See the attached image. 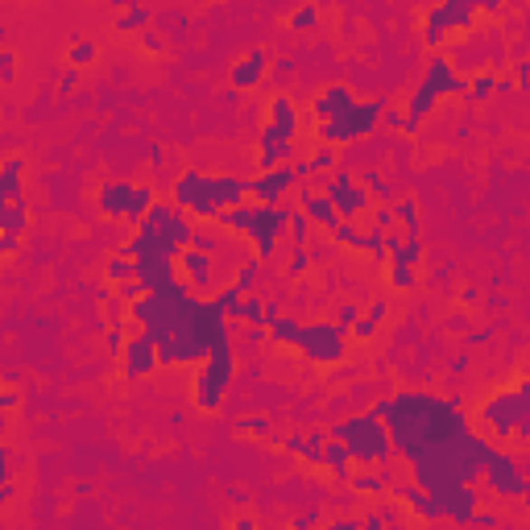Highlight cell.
<instances>
[{"instance_id": "cell-45", "label": "cell", "mask_w": 530, "mask_h": 530, "mask_svg": "<svg viewBox=\"0 0 530 530\" xmlns=\"http://www.w3.org/2000/svg\"><path fill=\"white\" fill-rule=\"evenodd\" d=\"M120 348H125V327L112 324V327H109V353H112V356H120Z\"/></svg>"}, {"instance_id": "cell-50", "label": "cell", "mask_w": 530, "mask_h": 530, "mask_svg": "<svg viewBox=\"0 0 530 530\" xmlns=\"http://www.w3.org/2000/svg\"><path fill=\"white\" fill-rule=\"evenodd\" d=\"M282 448H286V452H303V435H286V440H282Z\"/></svg>"}, {"instance_id": "cell-22", "label": "cell", "mask_w": 530, "mask_h": 530, "mask_svg": "<svg viewBox=\"0 0 530 530\" xmlns=\"http://www.w3.org/2000/svg\"><path fill=\"white\" fill-rule=\"evenodd\" d=\"M319 468H327V472H332V481L344 485V481H348V472H353V456H348V448H344L340 440H332V435H327L324 452H319Z\"/></svg>"}, {"instance_id": "cell-10", "label": "cell", "mask_w": 530, "mask_h": 530, "mask_svg": "<svg viewBox=\"0 0 530 530\" xmlns=\"http://www.w3.org/2000/svg\"><path fill=\"white\" fill-rule=\"evenodd\" d=\"M232 377H236V348H232V340H228V344L212 348V353L199 361L195 385H191L199 411H220L224 398H228V390H232Z\"/></svg>"}, {"instance_id": "cell-14", "label": "cell", "mask_w": 530, "mask_h": 530, "mask_svg": "<svg viewBox=\"0 0 530 530\" xmlns=\"http://www.w3.org/2000/svg\"><path fill=\"white\" fill-rule=\"evenodd\" d=\"M481 481L489 485L497 497H526L530 493V481H526V472H522V464L514 460L510 452H501V448H489L485 468H481Z\"/></svg>"}, {"instance_id": "cell-37", "label": "cell", "mask_w": 530, "mask_h": 530, "mask_svg": "<svg viewBox=\"0 0 530 530\" xmlns=\"http://www.w3.org/2000/svg\"><path fill=\"white\" fill-rule=\"evenodd\" d=\"M307 270H311V253H307V245H290V261H286V274H290V278H303Z\"/></svg>"}, {"instance_id": "cell-24", "label": "cell", "mask_w": 530, "mask_h": 530, "mask_svg": "<svg viewBox=\"0 0 530 530\" xmlns=\"http://www.w3.org/2000/svg\"><path fill=\"white\" fill-rule=\"evenodd\" d=\"M385 315H390V303H385V298H374V303H369V311L356 315V324L348 327V332H353L356 340H374L377 327L385 324Z\"/></svg>"}, {"instance_id": "cell-25", "label": "cell", "mask_w": 530, "mask_h": 530, "mask_svg": "<svg viewBox=\"0 0 530 530\" xmlns=\"http://www.w3.org/2000/svg\"><path fill=\"white\" fill-rule=\"evenodd\" d=\"M385 282H390L393 290H414V286H419V265L385 261Z\"/></svg>"}, {"instance_id": "cell-44", "label": "cell", "mask_w": 530, "mask_h": 530, "mask_svg": "<svg viewBox=\"0 0 530 530\" xmlns=\"http://www.w3.org/2000/svg\"><path fill=\"white\" fill-rule=\"evenodd\" d=\"M356 315H361V303H344L340 311H336V324H340V327H353Z\"/></svg>"}, {"instance_id": "cell-8", "label": "cell", "mask_w": 530, "mask_h": 530, "mask_svg": "<svg viewBox=\"0 0 530 530\" xmlns=\"http://www.w3.org/2000/svg\"><path fill=\"white\" fill-rule=\"evenodd\" d=\"M477 419H481V431L493 435V440H510V435L526 440L530 435V382L522 377L514 390L489 393L481 402V411H477Z\"/></svg>"}, {"instance_id": "cell-51", "label": "cell", "mask_w": 530, "mask_h": 530, "mask_svg": "<svg viewBox=\"0 0 530 530\" xmlns=\"http://www.w3.org/2000/svg\"><path fill=\"white\" fill-rule=\"evenodd\" d=\"M109 5H112V0H109Z\"/></svg>"}, {"instance_id": "cell-11", "label": "cell", "mask_w": 530, "mask_h": 530, "mask_svg": "<svg viewBox=\"0 0 530 530\" xmlns=\"http://www.w3.org/2000/svg\"><path fill=\"white\" fill-rule=\"evenodd\" d=\"M501 5H506V0H440V5L427 13V21H422V42H427V46H443L448 33L472 30V21H477L481 9L501 13Z\"/></svg>"}, {"instance_id": "cell-31", "label": "cell", "mask_w": 530, "mask_h": 530, "mask_svg": "<svg viewBox=\"0 0 530 530\" xmlns=\"http://www.w3.org/2000/svg\"><path fill=\"white\" fill-rule=\"evenodd\" d=\"M96 59H99V46H96L91 38H79L75 46L67 50V67H79V71H83V67H91Z\"/></svg>"}, {"instance_id": "cell-4", "label": "cell", "mask_w": 530, "mask_h": 530, "mask_svg": "<svg viewBox=\"0 0 530 530\" xmlns=\"http://www.w3.org/2000/svg\"><path fill=\"white\" fill-rule=\"evenodd\" d=\"M286 220H290V207L282 203H232L224 207L212 224L220 228V232H236V236H245L249 245H253L257 261H274L278 257V245H282V236H286Z\"/></svg>"}, {"instance_id": "cell-46", "label": "cell", "mask_w": 530, "mask_h": 530, "mask_svg": "<svg viewBox=\"0 0 530 530\" xmlns=\"http://www.w3.org/2000/svg\"><path fill=\"white\" fill-rule=\"evenodd\" d=\"M21 406V393L17 390H0V411L9 414V411H17Z\"/></svg>"}, {"instance_id": "cell-6", "label": "cell", "mask_w": 530, "mask_h": 530, "mask_svg": "<svg viewBox=\"0 0 530 530\" xmlns=\"http://www.w3.org/2000/svg\"><path fill=\"white\" fill-rule=\"evenodd\" d=\"M332 440H340L353 456V464H390L393 460V443H390V431H385V422L377 419L374 411H356V414H344L327 427Z\"/></svg>"}, {"instance_id": "cell-28", "label": "cell", "mask_w": 530, "mask_h": 530, "mask_svg": "<svg viewBox=\"0 0 530 530\" xmlns=\"http://www.w3.org/2000/svg\"><path fill=\"white\" fill-rule=\"evenodd\" d=\"M25 228H30V203H25V199H21V203H9L5 220H0V232L25 236Z\"/></svg>"}, {"instance_id": "cell-3", "label": "cell", "mask_w": 530, "mask_h": 530, "mask_svg": "<svg viewBox=\"0 0 530 530\" xmlns=\"http://www.w3.org/2000/svg\"><path fill=\"white\" fill-rule=\"evenodd\" d=\"M249 178L241 175H212V170H183L170 187V203L183 207L191 220H216L224 207L245 203Z\"/></svg>"}, {"instance_id": "cell-1", "label": "cell", "mask_w": 530, "mask_h": 530, "mask_svg": "<svg viewBox=\"0 0 530 530\" xmlns=\"http://www.w3.org/2000/svg\"><path fill=\"white\" fill-rule=\"evenodd\" d=\"M374 414L385 422L393 456L411 464V481L422 493H431L443 522L456 526H497V514H481L485 493L477 489L493 443L452 398H435L422 390L377 398Z\"/></svg>"}, {"instance_id": "cell-15", "label": "cell", "mask_w": 530, "mask_h": 530, "mask_svg": "<svg viewBox=\"0 0 530 530\" xmlns=\"http://www.w3.org/2000/svg\"><path fill=\"white\" fill-rule=\"evenodd\" d=\"M175 265H178V278H183L199 298H207L212 290H216V257L212 253H199V249L183 245L175 257Z\"/></svg>"}, {"instance_id": "cell-49", "label": "cell", "mask_w": 530, "mask_h": 530, "mask_svg": "<svg viewBox=\"0 0 530 530\" xmlns=\"http://www.w3.org/2000/svg\"><path fill=\"white\" fill-rule=\"evenodd\" d=\"M13 497H17V485H13V481H5V485H0V514H5V506H9Z\"/></svg>"}, {"instance_id": "cell-30", "label": "cell", "mask_w": 530, "mask_h": 530, "mask_svg": "<svg viewBox=\"0 0 530 530\" xmlns=\"http://www.w3.org/2000/svg\"><path fill=\"white\" fill-rule=\"evenodd\" d=\"M257 278H261V261H257V257H245V261L232 270V286L241 290V295H249V290H253Z\"/></svg>"}, {"instance_id": "cell-26", "label": "cell", "mask_w": 530, "mask_h": 530, "mask_svg": "<svg viewBox=\"0 0 530 530\" xmlns=\"http://www.w3.org/2000/svg\"><path fill=\"white\" fill-rule=\"evenodd\" d=\"M187 245L199 249V253H212V257H216L220 249H228V232H212V228H199L195 224V232H191Z\"/></svg>"}, {"instance_id": "cell-41", "label": "cell", "mask_w": 530, "mask_h": 530, "mask_svg": "<svg viewBox=\"0 0 530 530\" xmlns=\"http://www.w3.org/2000/svg\"><path fill=\"white\" fill-rule=\"evenodd\" d=\"M236 431H245V435H270V419H265V414H249V419H236Z\"/></svg>"}, {"instance_id": "cell-32", "label": "cell", "mask_w": 530, "mask_h": 530, "mask_svg": "<svg viewBox=\"0 0 530 530\" xmlns=\"http://www.w3.org/2000/svg\"><path fill=\"white\" fill-rule=\"evenodd\" d=\"M117 30H120V33H146V30H149V9H141V5L125 9V13L117 17Z\"/></svg>"}, {"instance_id": "cell-33", "label": "cell", "mask_w": 530, "mask_h": 530, "mask_svg": "<svg viewBox=\"0 0 530 530\" xmlns=\"http://www.w3.org/2000/svg\"><path fill=\"white\" fill-rule=\"evenodd\" d=\"M493 91H497V71L489 67V71H481V75L472 79V83H468V91H464V96H468L472 104H481V99H489Z\"/></svg>"}, {"instance_id": "cell-38", "label": "cell", "mask_w": 530, "mask_h": 530, "mask_svg": "<svg viewBox=\"0 0 530 530\" xmlns=\"http://www.w3.org/2000/svg\"><path fill=\"white\" fill-rule=\"evenodd\" d=\"M364 253L374 257V265H385V232L382 228H369V232H364Z\"/></svg>"}, {"instance_id": "cell-13", "label": "cell", "mask_w": 530, "mask_h": 530, "mask_svg": "<svg viewBox=\"0 0 530 530\" xmlns=\"http://www.w3.org/2000/svg\"><path fill=\"white\" fill-rule=\"evenodd\" d=\"M311 178H319V191H324L327 199H332V207L340 212V220H356V216H364L369 212V191L356 183L348 170H324V175H311Z\"/></svg>"}, {"instance_id": "cell-40", "label": "cell", "mask_w": 530, "mask_h": 530, "mask_svg": "<svg viewBox=\"0 0 530 530\" xmlns=\"http://www.w3.org/2000/svg\"><path fill=\"white\" fill-rule=\"evenodd\" d=\"M324 440H327V431H311V435H303V460L307 464H319V452H324Z\"/></svg>"}, {"instance_id": "cell-35", "label": "cell", "mask_w": 530, "mask_h": 530, "mask_svg": "<svg viewBox=\"0 0 530 530\" xmlns=\"http://www.w3.org/2000/svg\"><path fill=\"white\" fill-rule=\"evenodd\" d=\"M286 236H290V245H307V241H311V220H307L298 207H290V220H286Z\"/></svg>"}, {"instance_id": "cell-29", "label": "cell", "mask_w": 530, "mask_h": 530, "mask_svg": "<svg viewBox=\"0 0 530 530\" xmlns=\"http://www.w3.org/2000/svg\"><path fill=\"white\" fill-rule=\"evenodd\" d=\"M336 241V245H344V249H356V253H364V232L356 228V220H340V224L327 232Z\"/></svg>"}, {"instance_id": "cell-48", "label": "cell", "mask_w": 530, "mask_h": 530, "mask_svg": "<svg viewBox=\"0 0 530 530\" xmlns=\"http://www.w3.org/2000/svg\"><path fill=\"white\" fill-rule=\"evenodd\" d=\"M315 522H324V514H319V510H307V514H298V518H295V526L303 530V526H315Z\"/></svg>"}, {"instance_id": "cell-34", "label": "cell", "mask_w": 530, "mask_h": 530, "mask_svg": "<svg viewBox=\"0 0 530 530\" xmlns=\"http://www.w3.org/2000/svg\"><path fill=\"white\" fill-rule=\"evenodd\" d=\"M104 278H109L112 286L128 282V278H133V257H128V253H117V257H109V261H104Z\"/></svg>"}, {"instance_id": "cell-5", "label": "cell", "mask_w": 530, "mask_h": 530, "mask_svg": "<svg viewBox=\"0 0 530 530\" xmlns=\"http://www.w3.org/2000/svg\"><path fill=\"white\" fill-rule=\"evenodd\" d=\"M265 336L286 348H298L307 364H344L348 356V327L336 319H319V324H298L295 315H278L274 324L265 327Z\"/></svg>"}, {"instance_id": "cell-19", "label": "cell", "mask_w": 530, "mask_h": 530, "mask_svg": "<svg viewBox=\"0 0 530 530\" xmlns=\"http://www.w3.org/2000/svg\"><path fill=\"white\" fill-rule=\"evenodd\" d=\"M265 79H270V54H265L261 46H253L245 59L232 67L228 83H232V91H257V88H265Z\"/></svg>"}, {"instance_id": "cell-2", "label": "cell", "mask_w": 530, "mask_h": 530, "mask_svg": "<svg viewBox=\"0 0 530 530\" xmlns=\"http://www.w3.org/2000/svg\"><path fill=\"white\" fill-rule=\"evenodd\" d=\"M232 340V319L216 307V298H191L187 311L178 315L175 332L157 340V364H199L212 348Z\"/></svg>"}, {"instance_id": "cell-20", "label": "cell", "mask_w": 530, "mask_h": 530, "mask_svg": "<svg viewBox=\"0 0 530 530\" xmlns=\"http://www.w3.org/2000/svg\"><path fill=\"white\" fill-rule=\"evenodd\" d=\"M298 212L311 220V228H324V232H332L340 224V212L332 207V199L319 187H311V183H303V191H298Z\"/></svg>"}, {"instance_id": "cell-27", "label": "cell", "mask_w": 530, "mask_h": 530, "mask_svg": "<svg viewBox=\"0 0 530 530\" xmlns=\"http://www.w3.org/2000/svg\"><path fill=\"white\" fill-rule=\"evenodd\" d=\"M393 224H402V232H411V236H422L419 203H414V199H402V203H393Z\"/></svg>"}, {"instance_id": "cell-39", "label": "cell", "mask_w": 530, "mask_h": 530, "mask_svg": "<svg viewBox=\"0 0 530 530\" xmlns=\"http://www.w3.org/2000/svg\"><path fill=\"white\" fill-rule=\"evenodd\" d=\"M307 166H311V175H324V170L336 166V146H319L311 157H307Z\"/></svg>"}, {"instance_id": "cell-9", "label": "cell", "mask_w": 530, "mask_h": 530, "mask_svg": "<svg viewBox=\"0 0 530 530\" xmlns=\"http://www.w3.org/2000/svg\"><path fill=\"white\" fill-rule=\"evenodd\" d=\"M390 109V99L377 96V99H356V104H348V109L340 112V117L332 120H319V146H353V141H364L374 137L377 125H382V112Z\"/></svg>"}, {"instance_id": "cell-16", "label": "cell", "mask_w": 530, "mask_h": 530, "mask_svg": "<svg viewBox=\"0 0 530 530\" xmlns=\"http://www.w3.org/2000/svg\"><path fill=\"white\" fill-rule=\"evenodd\" d=\"M120 364H125L128 382H146V377L157 369V344L149 340L146 332H128L125 348H120Z\"/></svg>"}, {"instance_id": "cell-12", "label": "cell", "mask_w": 530, "mask_h": 530, "mask_svg": "<svg viewBox=\"0 0 530 530\" xmlns=\"http://www.w3.org/2000/svg\"><path fill=\"white\" fill-rule=\"evenodd\" d=\"M154 199H157V191L149 187V183H125V178H112V183H104V187H99L96 207H99V216L137 224V220L149 212V203H154Z\"/></svg>"}, {"instance_id": "cell-18", "label": "cell", "mask_w": 530, "mask_h": 530, "mask_svg": "<svg viewBox=\"0 0 530 530\" xmlns=\"http://www.w3.org/2000/svg\"><path fill=\"white\" fill-rule=\"evenodd\" d=\"M295 133H298V112L290 104V96H274L270 99V120L257 133V146L261 141H295Z\"/></svg>"}, {"instance_id": "cell-47", "label": "cell", "mask_w": 530, "mask_h": 530, "mask_svg": "<svg viewBox=\"0 0 530 530\" xmlns=\"http://www.w3.org/2000/svg\"><path fill=\"white\" fill-rule=\"evenodd\" d=\"M374 228H382V232H385V228H393V207H377V212H374Z\"/></svg>"}, {"instance_id": "cell-7", "label": "cell", "mask_w": 530, "mask_h": 530, "mask_svg": "<svg viewBox=\"0 0 530 530\" xmlns=\"http://www.w3.org/2000/svg\"><path fill=\"white\" fill-rule=\"evenodd\" d=\"M468 91V79L456 75L452 59L448 54H431L422 79L414 83L411 99H406V117H402V133H419V125L431 117V109L440 104L443 96H464Z\"/></svg>"}, {"instance_id": "cell-42", "label": "cell", "mask_w": 530, "mask_h": 530, "mask_svg": "<svg viewBox=\"0 0 530 530\" xmlns=\"http://www.w3.org/2000/svg\"><path fill=\"white\" fill-rule=\"evenodd\" d=\"M13 79H17V54L0 50V83H13Z\"/></svg>"}, {"instance_id": "cell-36", "label": "cell", "mask_w": 530, "mask_h": 530, "mask_svg": "<svg viewBox=\"0 0 530 530\" xmlns=\"http://www.w3.org/2000/svg\"><path fill=\"white\" fill-rule=\"evenodd\" d=\"M315 25H319V9H315V5H303V9L290 13V30L307 33V30H315Z\"/></svg>"}, {"instance_id": "cell-23", "label": "cell", "mask_w": 530, "mask_h": 530, "mask_svg": "<svg viewBox=\"0 0 530 530\" xmlns=\"http://www.w3.org/2000/svg\"><path fill=\"white\" fill-rule=\"evenodd\" d=\"M348 489L353 493H364V497H382V493H390V485H393V472H390V464H382L377 472H348Z\"/></svg>"}, {"instance_id": "cell-17", "label": "cell", "mask_w": 530, "mask_h": 530, "mask_svg": "<svg viewBox=\"0 0 530 530\" xmlns=\"http://www.w3.org/2000/svg\"><path fill=\"white\" fill-rule=\"evenodd\" d=\"M295 187H298V175L286 162V166H274V170H257V178H249V199H257V203H282Z\"/></svg>"}, {"instance_id": "cell-43", "label": "cell", "mask_w": 530, "mask_h": 530, "mask_svg": "<svg viewBox=\"0 0 530 530\" xmlns=\"http://www.w3.org/2000/svg\"><path fill=\"white\" fill-rule=\"evenodd\" d=\"M75 88H79V67L62 71V75H59V96L67 99V96H71V91H75Z\"/></svg>"}, {"instance_id": "cell-21", "label": "cell", "mask_w": 530, "mask_h": 530, "mask_svg": "<svg viewBox=\"0 0 530 530\" xmlns=\"http://www.w3.org/2000/svg\"><path fill=\"white\" fill-rule=\"evenodd\" d=\"M348 104H356V91L348 88V83H327V88L315 96L311 112H315V120H332V117H340Z\"/></svg>"}]
</instances>
